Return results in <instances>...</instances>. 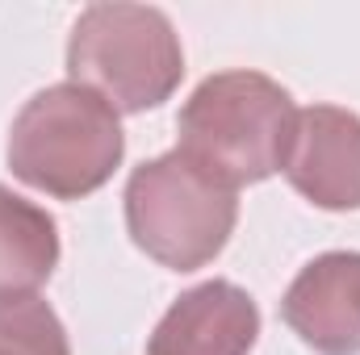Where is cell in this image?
I'll use <instances>...</instances> for the list:
<instances>
[{"instance_id":"obj_1","label":"cell","mask_w":360,"mask_h":355,"mask_svg":"<svg viewBox=\"0 0 360 355\" xmlns=\"http://www.w3.org/2000/svg\"><path fill=\"white\" fill-rule=\"evenodd\" d=\"M122 155L117 109L72 80L34 92L8 130V172L55 201H80L109 184Z\"/></svg>"},{"instance_id":"obj_2","label":"cell","mask_w":360,"mask_h":355,"mask_svg":"<svg viewBox=\"0 0 360 355\" xmlns=\"http://www.w3.org/2000/svg\"><path fill=\"white\" fill-rule=\"evenodd\" d=\"M293 96L260 72H218L180 109V155L231 188L281 172L293 138Z\"/></svg>"},{"instance_id":"obj_3","label":"cell","mask_w":360,"mask_h":355,"mask_svg":"<svg viewBox=\"0 0 360 355\" xmlns=\"http://www.w3.org/2000/svg\"><path fill=\"white\" fill-rule=\"evenodd\" d=\"M68 76L117 113L160 109L184 76L180 34L151 4H89L68 38Z\"/></svg>"},{"instance_id":"obj_4","label":"cell","mask_w":360,"mask_h":355,"mask_svg":"<svg viewBox=\"0 0 360 355\" xmlns=\"http://www.w3.org/2000/svg\"><path fill=\"white\" fill-rule=\"evenodd\" d=\"M122 201L134 247L172 272L205 267L226 247L239 217L235 188L180 151L134 168Z\"/></svg>"},{"instance_id":"obj_5","label":"cell","mask_w":360,"mask_h":355,"mask_svg":"<svg viewBox=\"0 0 360 355\" xmlns=\"http://www.w3.org/2000/svg\"><path fill=\"white\" fill-rule=\"evenodd\" d=\"M281 172L319 209H360V117L340 105L297 109Z\"/></svg>"},{"instance_id":"obj_6","label":"cell","mask_w":360,"mask_h":355,"mask_svg":"<svg viewBox=\"0 0 360 355\" xmlns=\"http://www.w3.org/2000/svg\"><path fill=\"white\" fill-rule=\"evenodd\" d=\"M285 326L319 355H360V251H327L281 297Z\"/></svg>"},{"instance_id":"obj_7","label":"cell","mask_w":360,"mask_h":355,"mask_svg":"<svg viewBox=\"0 0 360 355\" xmlns=\"http://www.w3.org/2000/svg\"><path fill=\"white\" fill-rule=\"evenodd\" d=\"M256 339V301L231 280H205L168 305L147 339V355H248Z\"/></svg>"},{"instance_id":"obj_8","label":"cell","mask_w":360,"mask_h":355,"mask_svg":"<svg viewBox=\"0 0 360 355\" xmlns=\"http://www.w3.org/2000/svg\"><path fill=\"white\" fill-rule=\"evenodd\" d=\"M59 267L55 217L0 184V297H34Z\"/></svg>"},{"instance_id":"obj_9","label":"cell","mask_w":360,"mask_h":355,"mask_svg":"<svg viewBox=\"0 0 360 355\" xmlns=\"http://www.w3.org/2000/svg\"><path fill=\"white\" fill-rule=\"evenodd\" d=\"M0 355H72L59 314L42 297H0Z\"/></svg>"}]
</instances>
